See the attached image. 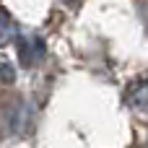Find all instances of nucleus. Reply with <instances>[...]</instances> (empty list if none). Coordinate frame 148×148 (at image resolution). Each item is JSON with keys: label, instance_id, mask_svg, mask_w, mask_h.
<instances>
[{"label": "nucleus", "instance_id": "obj_4", "mask_svg": "<svg viewBox=\"0 0 148 148\" xmlns=\"http://www.w3.org/2000/svg\"><path fill=\"white\" fill-rule=\"evenodd\" d=\"M0 78H3V83H13L16 81V70H13L10 62H3L0 65Z\"/></svg>", "mask_w": 148, "mask_h": 148}, {"label": "nucleus", "instance_id": "obj_2", "mask_svg": "<svg viewBox=\"0 0 148 148\" xmlns=\"http://www.w3.org/2000/svg\"><path fill=\"white\" fill-rule=\"evenodd\" d=\"M13 34H16V26H13V21L0 10V47L3 44H8L10 39H13Z\"/></svg>", "mask_w": 148, "mask_h": 148}, {"label": "nucleus", "instance_id": "obj_3", "mask_svg": "<svg viewBox=\"0 0 148 148\" xmlns=\"http://www.w3.org/2000/svg\"><path fill=\"white\" fill-rule=\"evenodd\" d=\"M18 52H21V62H23V65H26V68H29V65H34V62H36V57H34V42H31V44H29V42H26V39H23V42H21V44H18Z\"/></svg>", "mask_w": 148, "mask_h": 148}, {"label": "nucleus", "instance_id": "obj_5", "mask_svg": "<svg viewBox=\"0 0 148 148\" xmlns=\"http://www.w3.org/2000/svg\"><path fill=\"white\" fill-rule=\"evenodd\" d=\"M31 42H34V57H36V60H42V57H44V42H42L39 36H34Z\"/></svg>", "mask_w": 148, "mask_h": 148}, {"label": "nucleus", "instance_id": "obj_1", "mask_svg": "<svg viewBox=\"0 0 148 148\" xmlns=\"http://www.w3.org/2000/svg\"><path fill=\"white\" fill-rule=\"evenodd\" d=\"M127 101L138 109H143L148 104V78H140L138 83L130 86V94H127Z\"/></svg>", "mask_w": 148, "mask_h": 148}]
</instances>
